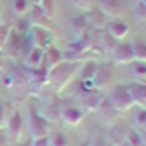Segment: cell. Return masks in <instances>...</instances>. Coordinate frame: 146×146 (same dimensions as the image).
Returning a JSON list of instances; mask_svg holds the SVG:
<instances>
[{"instance_id":"cell-1","label":"cell","mask_w":146,"mask_h":146,"mask_svg":"<svg viewBox=\"0 0 146 146\" xmlns=\"http://www.w3.org/2000/svg\"><path fill=\"white\" fill-rule=\"evenodd\" d=\"M79 65L81 63H75V61H61L57 67L49 69V83L57 91H63L69 85V81L75 77V73L79 71Z\"/></svg>"},{"instance_id":"cell-2","label":"cell","mask_w":146,"mask_h":146,"mask_svg":"<svg viewBox=\"0 0 146 146\" xmlns=\"http://www.w3.org/2000/svg\"><path fill=\"white\" fill-rule=\"evenodd\" d=\"M31 41H29V36L23 35V33H18L14 29H10V35H8V41L4 45L2 51H6V57H12V59H23L25 55L31 51Z\"/></svg>"},{"instance_id":"cell-3","label":"cell","mask_w":146,"mask_h":146,"mask_svg":"<svg viewBox=\"0 0 146 146\" xmlns=\"http://www.w3.org/2000/svg\"><path fill=\"white\" fill-rule=\"evenodd\" d=\"M106 102L110 104V108H114L116 112H128L134 104L130 91H128V85L120 83V85H114L112 89L106 94Z\"/></svg>"},{"instance_id":"cell-4","label":"cell","mask_w":146,"mask_h":146,"mask_svg":"<svg viewBox=\"0 0 146 146\" xmlns=\"http://www.w3.org/2000/svg\"><path fill=\"white\" fill-rule=\"evenodd\" d=\"M4 130H6L8 138H10V144H16V142L23 140V136H25V118H23V114L18 112V110H12V114L6 120Z\"/></svg>"},{"instance_id":"cell-5","label":"cell","mask_w":146,"mask_h":146,"mask_svg":"<svg viewBox=\"0 0 146 146\" xmlns=\"http://www.w3.org/2000/svg\"><path fill=\"white\" fill-rule=\"evenodd\" d=\"M27 36H29V41H31L33 47H39L43 51H47L53 45V41H55V33L49 31V29H43V27H31Z\"/></svg>"},{"instance_id":"cell-6","label":"cell","mask_w":146,"mask_h":146,"mask_svg":"<svg viewBox=\"0 0 146 146\" xmlns=\"http://www.w3.org/2000/svg\"><path fill=\"white\" fill-rule=\"evenodd\" d=\"M79 102L81 106H85V110H89V112H96V110H100L106 102V94L100 89H81L79 87Z\"/></svg>"},{"instance_id":"cell-7","label":"cell","mask_w":146,"mask_h":146,"mask_svg":"<svg viewBox=\"0 0 146 146\" xmlns=\"http://www.w3.org/2000/svg\"><path fill=\"white\" fill-rule=\"evenodd\" d=\"M49 124L43 114H39L35 108H31L29 112V134L31 138H41V136H49Z\"/></svg>"},{"instance_id":"cell-8","label":"cell","mask_w":146,"mask_h":146,"mask_svg":"<svg viewBox=\"0 0 146 146\" xmlns=\"http://www.w3.org/2000/svg\"><path fill=\"white\" fill-rule=\"evenodd\" d=\"M112 55L114 63H122V65H130L134 61V49H132V41H118V45L114 47Z\"/></svg>"},{"instance_id":"cell-9","label":"cell","mask_w":146,"mask_h":146,"mask_svg":"<svg viewBox=\"0 0 146 146\" xmlns=\"http://www.w3.org/2000/svg\"><path fill=\"white\" fill-rule=\"evenodd\" d=\"M27 18H29V25H31V27H43V29L55 31L53 18H49V16H47V14L43 12V8H41L39 4H33V8L29 10Z\"/></svg>"},{"instance_id":"cell-10","label":"cell","mask_w":146,"mask_h":146,"mask_svg":"<svg viewBox=\"0 0 146 146\" xmlns=\"http://www.w3.org/2000/svg\"><path fill=\"white\" fill-rule=\"evenodd\" d=\"M59 118H61V122H65L67 126H79V124L83 122V110H81L79 106H73V104L61 106Z\"/></svg>"},{"instance_id":"cell-11","label":"cell","mask_w":146,"mask_h":146,"mask_svg":"<svg viewBox=\"0 0 146 146\" xmlns=\"http://www.w3.org/2000/svg\"><path fill=\"white\" fill-rule=\"evenodd\" d=\"M106 33L112 35L116 41H122L124 36L130 33V25H128L122 16H120V18H110L108 25H106Z\"/></svg>"},{"instance_id":"cell-12","label":"cell","mask_w":146,"mask_h":146,"mask_svg":"<svg viewBox=\"0 0 146 146\" xmlns=\"http://www.w3.org/2000/svg\"><path fill=\"white\" fill-rule=\"evenodd\" d=\"M96 6L108 18H120V14L124 10V0H96Z\"/></svg>"},{"instance_id":"cell-13","label":"cell","mask_w":146,"mask_h":146,"mask_svg":"<svg viewBox=\"0 0 146 146\" xmlns=\"http://www.w3.org/2000/svg\"><path fill=\"white\" fill-rule=\"evenodd\" d=\"M25 67L27 69H36V67H43L45 65V51L39 47H31V51L23 57Z\"/></svg>"},{"instance_id":"cell-14","label":"cell","mask_w":146,"mask_h":146,"mask_svg":"<svg viewBox=\"0 0 146 146\" xmlns=\"http://www.w3.org/2000/svg\"><path fill=\"white\" fill-rule=\"evenodd\" d=\"M110 81H112V69H110L108 65H102V63H100V67H98V71H96L94 79H91V83H94V89L104 91V87H108Z\"/></svg>"},{"instance_id":"cell-15","label":"cell","mask_w":146,"mask_h":146,"mask_svg":"<svg viewBox=\"0 0 146 146\" xmlns=\"http://www.w3.org/2000/svg\"><path fill=\"white\" fill-rule=\"evenodd\" d=\"M128 91H130V96H132L136 106L146 108V81H132V83H128Z\"/></svg>"},{"instance_id":"cell-16","label":"cell","mask_w":146,"mask_h":146,"mask_svg":"<svg viewBox=\"0 0 146 146\" xmlns=\"http://www.w3.org/2000/svg\"><path fill=\"white\" fill-rule=\"evenodd\" d=\"M85 16H87V21H89V29H96V31H102V29L108 25V21H110V18H108L98 6H91V8L85 12Z\"/></svg>"},{"instance_id":"cell-17","label":"cell","mask_w":146,"mask_h":146,"mask_svg":"<svg viewBox=\"0 0 146 146\" xmlns=\"http://www.w3.org/2000/svg\"><path fill=\"white\" fill-rule=\"evenodd\" d=\"M29 81H31L35 87L47 85V83H49V69H47V65L36 67V69H29Z\"/></svg>"},{"instance_id":"cell-18","label":"cell","mask_w":146,"mask_h":146,"mask_svg":"<svg viewBox=\"0 0 146 146\" xmlns=\"http://www.w3.org/2000/svg\"><path fill=\"white\" fill-rule=\"evenodd\" d=\"M98 67H100L98 59H87V61H83V63L79 65V81H91V79H94V75H96V71H98Z\"/></svg>"},{"instance_id":"cell-19","label":"cell","mask_w":146,"mask_h":146,"mask_svg":"<svg viewBox=\"0 0 146 146\" xmlns=\"http://www.w3.org/2000/svg\"><path fill=\"white\" fill-rule=\"evenodd\" d=\"M61 61H65V57H63V51H61V49H57L55 45H51V47L45 51V65H47V69L57 67Z\"/></svg>"},{"instance_id":"cell-20","label":"cell","mask_w":146,"mask_h":146,"mask_svg":"<svg viewBox=\"0 0 146 146\" xmlns=\"http://www.w3.org/2000/svg\"><path fill=\"white\" fill-rule=\"evenodd\" d=\"M71 29H73V33H75V36H81L83 33H87V31H89V21H87L85 12L73 18V21H71Z\"/></svg>"},{"instance_id":"cell-21","label":"cell","mask_w":146,"mask_h":146,"mask_svg":"<svg viewBox=\"0 0 146 146\" xmlns=\"http://www.w3.org/2000/svg\"><path fill=\"white\" fill-rule=\"evenodd\" d=\"M31 8H33V2H31V0H12V12H14L16 18L27 16Z\"/></svg>"},{"instance_id":"cell-22","label":"cell","mask_w":146,"mask_h":146,"mask_svg":"<svg viewBox=\"0 0 146 146\" xmlns=\"http://www.w3.org/2000/svg\"><path fill=\"white\" fill-rule=\"evenodd\" d=\"M108 136L112 138V142H114L116 146H120L122 142H126V130H124V128H120V126H114V128H110Z\"/></svg>"},{"instance_id":"cell-23","label":"cell","mask_w":146,"mask_h":146,"mask_svg":"<svg viewBox=\"0 0 146 146\" xmlns=\"http://www.w3.org/2000/svg\"><path fill=\"white\" fill-rule=\"evenodd\" d=\"M132 49H134V61L146 63V43L144 41H132Z\"/></svg>"},{"instance_id":"cell-24","label":"cell","mask_w":146,"mask_h":146,"mask_svg":"<svg viewBox=\"0 0 146 146\" xmlns=\"http://www.w3.org/2000/svg\"><path fill=\"white\" fill-rule=\"evenodd\" d=\"M49 146H69L65 132H51L49 134Z\"/></svg>"},{"instance_id":"cell-25","label":"cell","mask_w":146,"mask_h":146,"mask_svg":"<svg viewBox=\"0 0 146 146\" xmlns=\"http://www.w3.org/2000/svg\"><path fill=\"white\" fill-rule=\"evenodd\" d=\"M126 144L128 146H144L142 144V134L136 130H128L126 132Z\"/></svg>"},{"instance_id":"cell-26","label":"cell","mask_w":146,"mask_h":146,"mask_svg":"<svg viewBox=\"0 0 146 146\" xmlns=\"http://www.w3.org/2000/svg\"><path fill=\"white\" fill-rule=\"evenodd\" d=\"M130 65H132V73L136 77H140V81L146 79V63L144 61H132Z\"/></svg>"},{"instance_id":"cell-27","label":"cell","mask_w":146,"mask_h":146,"mask_svg":"<svg viewBox=\"0 0 146 146\" xmlns=\"http://www.w3.org/2000/svg\"><path fill=\"white\" fill-rule=\"evenodd\" d=\"M12 112H10V108H8V104L4 102V100H0V130L6 126V120H8V116H10Z\"/></svg>"},{"instance_id":"cell-28","label":"cell","mask_w":146,"mask_h":146,"mask_svg":"<svg viewBox=\"0 0 146 146\" xmlns=\"http://www.w3.org/2000/svg\"><path fill=\"white\" fill-rule=\"evenodd\" d=\"M136 126L140 130H146V108H140L136 110Z\"/></svg>"},{"instance_id":"cell-29","label":"cell","mask_w":146,"mask_h":146,"mask_svg":"<svg viewBox=\"0 0 146 146\" xmlns=\"http://www.w3.org/2000/svg\"><path fill=\"white\" fill-rule=\"evenodd\" d=\"M39 6L43 8V12H45L49 18H53V14H55V0H41Z\"/></svg>"},{"instance_id":"cell-30","label":"cell","mask_w":146,"mask_h":146,"mask_svg":"<svg viewBox=\"0 0 146 146\" xmlns=\"http://www.w3.org/2000/svg\"><path fill=\"white\" fill-rule=\"evenodd\" d=\"M14 31H18V33H23V35H27L29 33V29H31V25H29V18L27 16H23V18H16V25L12 27Z\"/></svg>"},{"instance_id":"cell-31","label":"cell","mask_w":146,"mask_h":146,"mask_svg":"<svg viewBox=\"0 0 146 146\" xmlns=\"http://www.w3.org/2000/svg\"><path fill=\"white\" fill-rule=\"evenodd\" d=\"M71 2H73V6L79 8L81 12H87L91 6H96V0H71Z\"/></svg>"},{"instance_id":"cell-32","label":"cell","mask_w":146,"mask_h":146,"mask_svg":"<svg viewBox=\"0 0 146 146\" xmlns=\"http://www.w3.org/2000/svg\"><path fill=\"white\" fill-rule=\"evenodd\" d=\"M10 25H0V51L4 49L6 41H8V35H10Z\"/></svg>"},{"instance_id":"cell-33","label":"cell","mask_w":146,"mask_h":146,"mask_svg":"<svg viewBox=\"0 0 146 146\" xmlns=\"http://www.w3.org/2000/svg\"><path fill=\"white\" fill-rule=\"evenodd\" d=\"M134 16L136 18H146V2L138 0V2L134 4Z\"/></svg>"},{"instance_id":"cell-34","label":"cell","mask_w":146,"mask_h":146,"mask_svg":"<svg viewBox=\"0 0 146 146\" xmlns=\"http://www.w3.org/2000/svg\"><path fill=\"white\" fill-rule=\"evenodd\" d=\"M31 146H49V136H41V138H33Z\"/></svg>"},{"instance_id":"cell-35","label":"cell","mask_w":146,"mask_h":146,"mask_svg":"<svg viewBox=\"0 0 146 146\" xmlns=\"http://www.w3.org/2000/svg\"><path fill=\"white\" fill-rule=\"evenodd\" d=\"M0 146H10V138H8V134H6L4 128L0 130Z\"/></svg>"},{"instance_id":"cell-36","label":"cell","mask_w":146,"mask_h":146,"mask_svg":"<svg viewBox=\"0 0 146 146\" xmlns=\"http://www.w3.org/2000/svg\"><path fill=\"white\" fill-rule=\"evenodd\" d=\"M89 146H108V142H106V140H104L102 136H96L94 140L89 142Z\"/></svg>"},{"instance_id":"cell-37","label":"cell","mask_w":146,"mask_h":146,"mask_svg":"<svg viewBox=\"0 0 146 146\" xmlns=\"http://www.w3.org/2000/svg\"><path fill=\"white\" fill-rule=\"evenodd\" d=\"M4 67V51H0V71Z\"/></svg>"},{"instance_id":"cell-38","label":"cell","mask_w":146,"mask_h":146,"mask_svg":"<svg viewBox=\"0 0 146 146\" xmlns=\"http://www.w3.org/2000/svg\"><path fill=\"white\" fill-rule=\"evenodd\" d=\"M12 146H31V142H23V140H21V142H16V144H12Z\"/></svg>"},{"instance_id":"cell-39","label":"cell","mask_w":146,"mask_h":146,"mask_svg":"<svg viewBox=\"0 0 146 146\" xmlns=\"http://www.w3.org/2000/svg\"><path fill=\"white\" fill-rule=\"evenodd\" d=\"M140 134H142V144H144V146H146V130H142V132H140Z\"/></svg>"},{"instance_id":"cell-40","label":"cell","mask_w":146,"mask_h":146,"mask_svg":"<svg viewBox=\"0 0 146 146\" xmlns=\"http://www.w3.org/2000/svg\"><path fill=\"white\" fill-rule=\"evenodd\" d=\"M31 2H33V4H39V2H41V0H31Z\"/></svg>"},{"instance_id":"cell-41","label":"cell","mask_w":146,"mask_h":146,"mask_svg":"<svg viewBox=\"0 0 146 146\" xmlns=\"http://www.w3.org/2000/svg\"><path fill=\"white\" fill-rule=\"evenodd\" d=\"M134 2H138V0H134Z\"/></svg>"}]
</instances>
